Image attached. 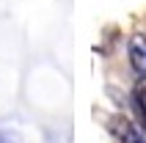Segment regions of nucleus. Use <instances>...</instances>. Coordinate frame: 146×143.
Returning a JSON list of instances; mask_svg holds the SVG:
<instances>
[{"label": "nucleus", "instance_id": "f257e3e1", "mask_svg": "<svg viewBox=\"0 0 146 143\" xmlns=\"http://www.w3.org/2000/svg\"><path fill=\"white\" fill-rule=\"evenodd\" d=\"M127 55H130V66H132V69L138 72V74H146V36H143V33L130 36Z\"/></svg>", "mask_w": 146, "mask_h": 143}, {"label": "nucleus", "instance_id": "f03ea898", "mask_svg": "<svg viewBox=\"0 0 146 143\" xmlns=\"http://www.w3.org/2000/svg\"><path fill=\"white\" fill-rule=\"evenodd\" d=\"M132 102H135V107H138L141 119H146V74H141L138 85H135V91H132Z\"/></svg>", "mask_w": 146, "mask_h": 143}]
</instances>
